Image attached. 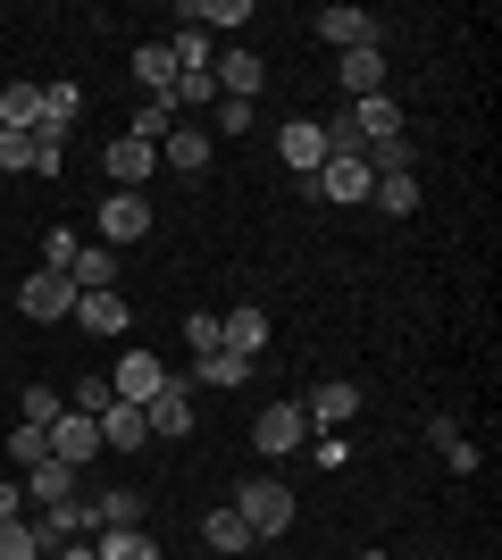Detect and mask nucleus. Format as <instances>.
<instances>
[{
    "instance_id": "39448f33",
    "label": "nucleus",
    "mask_w": 502,
    "mask_h": 560,
    "mask_svg": "<svg viewBox=\"0 0 502 560\" xmlns=\"http://www.w3.org/2000/svg\"><path fill=\"white\" fill-rule=\"evenodd\" d=\"M101 243H109V252L151 243V201L143 192H109V201H101Z\"/></svg>"
},
{
    "instance_id": "9d476101",
    "label": "nucleus",
    "mask_w": 502,
    "mask_h": 560,
    "mask_svg": "<svg viewBox=\"0 0 502 560\" xmlns=\"http://www.w3.org/2000/svg\"><path fill=\"white\" fill-rule=\"evenodd\" d=\"M84 335H101V343H118L126 327H135V310H126V293H75V310H68Z\"/></svg>"
},
{
    "instance_id": "58836bf2",
    "label": "nucleus",
    "mask_w": 502,
    "mask_h": 560,
    "mask_svg": "<svg viewBox=\"0 0 502 560\" xmlns=\"http://www.w3.org/2000/svg\"><path fill=\"white\" fill-rule=\"evenodd\" d=\"M185 351H192V360L218 351V310H192V318H185Z\"/></svg>"
},
{
    "instance_id": "5701e85b",
    "label": "nucleus",
    "mask_w": 502,
    "mask_h": 560,
    "mask_svg": "<svg viewBox=\"0 0 502 560\" xmlns=\"http://www.w3.org/2000/svg\"><path fill=\"white\" fill-rule=\"evenodd\" d=\"M17 486H25V493H34V502L50 511V502H75V486H84V468H68V460H43V468H25Z\"/></svg>"
},
{
    "instance_id": "ea45409f",
    "label": "nucleus",
    "mask_w": 502,
    "mask_h": 560,
    "mask_svg": "<svg viewBox=\"0 0 502 560\" xmlns=\"http://www.w3.org/2000/svg\"><path fill=\"white\" fill-rule=\"evenodd\" d=\"M0 167H9V176L25 167V176H34V135H0Z\"/></svg>"
},
{
    "instance_id": "37998d69",
    "label": "nucleus",
    "mask_w": 502,
    "mask_h": 560,
    "mask_svg": "<svg viewBox=\"0 0 502 560\" xmlns=\"http://www.w3.org/2000/svg\"><path fill=\"white\" fill-rule=\"evenodd\" d=\"M43 560H101V552H93V536H75V544H59V552H43Z\"/></svg>"
},
{
    "instance_id": "c756f323",
    "label": "nucleus",
    "mask_w": 502,
    "mask_h": 560,
    "mask_svg": "<svg viewBox=\"0 0 502 560\" xmlns=\"http://www.w3.org/2000/svg\"><path fill=\"white\" fill-rule=\"evenodd\" d=\"M167 50H176V75L218 68V50H210V34H201V25H176V34H167Z\"/></svg>"
},
{
    "instance_id": "6e6552de",
    "label": "nucleus",
    "mask_w": 502,
    "mask_h": 560,
    "mask_svg": "<svg viewBox=\"0 0 502 560\" xmlns=\"http://www.w3.org/2000/svg\"><path fill=\"white\" fill-rule=\"evenodd\" d=\"M343 117H352V135H360V151H377V142H394V135H402V101H394V93L343 101Z\"/></svg>"
},
{
    "instance_id": "f704fd0d",
    "label": "nucleus",
    "mask_w": 502,
    "mask_h": 560,
    "mask_svg": "<svg viewBox=\"0 0 502 560\" xmlns=\"http://www.w3.org/2000/svg\"><path fill=\"white\" fill-rule=\"evenodd\" d=\"M75 252H84V234H75V226H50V234H43V268H50V277H68Z\"/></svg>"
},
{
    "instance_id": "72a5a7b5",
    "label": "nucleus",
    "mask_w": 502,
    "mask_h": 560,
    "mask_svg": "<svg viewBox=\"0 0 502 560\" xmlns=\"http://www.w3.org/2000/svg\"><path fill=\"white\" fill-rule=\"evenodd\" d=\"M93 502H101V527H143V493H135V486L93 493Z\"/></svg>"
},
{
    "instance_id": "f257e3e1",
    "label": "nucleus",
    "mask_w": 502,
    "mask_h": 560,
    "mask_svg": "<svg viewBox=\"0 0 502 560\" xmlns=\"http://www.w3.org/2000/svg\"><path fill=\"white\" fill-rule=\"evenodd\" d=\"M235 511H243V527L268 544V536H285V527H293V486H277V477H243Z\"/></svg>"
},
{
    "instance_id": "a211bd4d",
    "label": "nucleus",
    "mask_w": 502,
    "mask_h": 560,
    "mask_svg": "<svg viewBox=\"0 0 502 560\" xmlns=\"http://www.w3.org/2000/svg\"><path fill=\"white\" fill-rule=\"evenodd\" d=\"M210 75H218V101H252L268 84V59H260V50H226Z\"/></svg>"
},
{
    "instance_id": "423d86ee",
    "label": "nucleus",
    "mask_w": 502,
    "mask_h": 560,
    "mask_svg": "<svg viewBox=\"0 0 502 560\" xmlns=\"http://www.w3.org/2000/svg\"><path fill=\"white\" fill-rule=\"evenodd\" d=\"M43 435H50V460H68V468H93L101 452H109V444H101V427L84 419V410H59Z\"/></svg>"
},
{
    "instance_id": "a878e982",
    "label": "nucleus",
    "mask_w": 502,
    "mask_h": 560,
    "mask_svg": "<svg viewBox=\"0 0 502 560\" xmlns=\"http://www.w3.org/2000/svg\"><path fill=\"white\" fill-rule=\"evenodd\" d=\"M93 552L101 560H160V536H151V527H101Z\"/></svg>"
},
{
    "instance_id": "393cba45",
    "label": "nucleus",
    "mask_w": 502,
    "mask_h": 560,
    "mask_svg": "<svg viewBox=\"0 0 502 560\" xmlns=\"http://www.w3.org/2000/svg\"><path fill=\"white\" fill-rule=\"evenodd\" d=\"M43 126V84H9L0 93V135H34Z\"/></svg>"
},
{
    "instance_id": "2eb2a0df",
    "label": "nucleus",
    "mask_w": 502,
    "mask_h": 560,
    "mask_svg": "<svg viewBox=\"0 0 502 560\" xmlns=\"http://www.w3.org/2000/svg\"><path fill=\"white\" fill-rule=\"evenodd\" d=\"M335 93H343V101L385 93V43L377 50H343V59H335Z\"/></svg>"
},
{
    "instance_id": "f03ea898",
    "label": "nucleus",
    "mask_w": 502,
    "mask_h": 560,
    "mask_svg": "<svg viewBox=\"0 0 502 560\" xmlns=\"http://www.w3.org/2000/svg\"><path fill=\"white\" fill-rule=\"evenodd\" d=\"M311 435H318V427H311V410H302V401H268L260 419H252V444H260L268 460H285V452H302Z\"/></svg>"
},
{
    "instance_id": "bb28decb",
    "label": "nucleus",
    "mask_w": 502,
    "mask_h": 560,
    "mask_svg": "<svg viewBox=\"0 0 502 560\" xmlns=\"http://www.w3.org/2000/svg\"><path fill=\"white\" fill-rule=\"evenodd\" d=\"M428 444L444 452V468H453V477H478V444L460 435V419H435V427H428Z\"/></svg>"
},
{
    "instance_id": "1a4fd4ad",
    "label": "nucleus",
    "mask_w": 502,
    "mask_h": 560,
    "mask_svg": "<svg viewBox=\"0 0 502 560\" xmlns=\"http://www.w3.org/2000/svg\"><path fill=\"white\" fill-rule=\"evenodd\" d=\"M277 160H285L302 185H318V167H327V135H318V117H293L285 135H277Z\"/></svg>"
},
{
    "instance_id": "c85d7f7f",
    "label": "nucleus",
    "mask_w": 502,
    "mask_h": 560,
    "mask_svg": "<svg viewBox=\"0 0 502 560\" xmlns=\"http://www.w3.org/2000/svg\"><path fill=\"white\" fill-rule=\"evenodd\" d=\"M126 135H135V142H151V151H160V142L176 135V101H167V93H151L143 109H135V126H126Z\"/></svg>"
},
{
    "instance_id": "7ed1b4c3",
    "label": "nucleus",
    "mask_w": 502,
    "mask_h": 560,
    "mask_svg": "<svg viewBox=\"0 0 502 560\" xmlns=\"http://www.w3.org/2000/svg\"><path fill=\"white\" fill-rule=\"evenodd\" d=\"M311 34H318V43H335V59H343V50H377V43H385V25L369 18V9H343V0H335V9H318Z\"/></svg>"
},
{
    "instance_id": "2f4dec72",
    "label": "nucleus",
    "mask_w": 502,
    "mask_h": 560,
    "mask_svg": "<svg viewBox=\"0 0 502 560\" xmlns=\"http://www.w3.org/2000/svg\"><path fill=\"white\" fill-rule=\"evenodd\" d=\"M369 201H377L385 218H410V210H419V176H377V192H369Z\"/></svg>"
},
{
    "instance_id": "ddd939ff",
    "label": "nucleus",
    "mask_w": 502,
    "mask_h": 560,
    "mask_svg": "<svg viewBox=\"0 0 502 560\" xmlns=\"http://www.w3.org/2000/svg\"><path fill=\"white\" fill-rule=\"evenodd\" d=\"M160 385H167V369L151 360V351H118V369H109V394H118V401H135V410H143Z\"/></svg>"
},
{
    "instance_id": "cd10ccee",
    "label": "nucleus",
    "mask_w": 502,
    "mask_h": 560,
    "mask_svg": "<svg viewBox=\"0 0 502 560\" xmlns=\"http://www.w3.org/2000/svg\"><path fill=\"white\" fill-rule=\"evenodd\" d=\"M135 84H143V93H176V50L143 43V50H135Z\"/></svg>"
},
{
    "instance_id": "4be33fe9",
    "label": "nucleus",
    "mask_w": 502,
    "mask_h": 560,
    "mask_svg": "<svg viewBox=\"0 0 502 560\" xmlns=\"http://www.w3.org/2000/svg\"><path fill=\"white\" fill-rule=\"evenodd\" d=\"M68 284L75 293H118V252H109V243H84L75 268H68Z\"/></svg>"
},
{
    "instance_id": "f8f14e48",
    "label": "nucleus",
    "mask_w": 502,
    "mask_h": 560,
    "mask_svg": "<svg viewBox=\"0 0 502 560\" xmlns=\"http://www.w3.org/2000/svg\"><path fill=\"white\" fill-rule=\"evenodd\" d=\"M143 419H151V435H167V444H176V435H192V385H185V376H167L160 394L143 401Z\"/></svg>"
},
{
    "instance_id": "0eeeda50",
    "label": "nucleus",
    "mask_w": 502,
    "mask_h": 560,
    "mask_svg": "<svg viewBox=\"0 0 502 560\" xmlns=\"http://www.w3.org/2000/svg\"><path fill=\"white\" fill-rule=\"evenodd\" d=\"M17 310L34 318V327H59V318L75 310V284H68V277H50V268H34V277L17 284Z\"/></svg>"
},
{
    "instance_id": "aec40b11",
    "label": "nucleus",
    "mask_w": 502,
    "mask_h": 560,
    "mask_svg": "<svg viewBox=\"0 0 502 560\" xmlns=\"http://www.w3.org/2000/svg\"><path fill=\"white\" fill-rule=\"evenodd\" d=\"M201 544H210L218 560H243V552H252V544H260V536L243 527V511H235V502H218V511L201 518Z\"/></svg>"
},
{
    "instance_id": "c9c22d12",
    "label": "nucleus",
    "mask_w": 502,
    "mask_h": 560,
    "mask_svg": "<svg viewBox=\"0 0 502 560\" xmlns=\"http://www.w3.org/2000/svg\"><path fill=\"white\" fill-rule=\"evenodd\" d=\"M9 460H17V477H25V468H43L50 460V435H43V427H9Z\"/></svg>"
},
{
    "instance_id": "c03bdc74",
    "label": "nucleus",
    "mask_w": 502,
    "mask_h": 560,
    "mask_svg": "<svg viewBox=\"0 0 502 560\" xmlns=\"http://www.w3.org/2000/svg\"><path fill=\"white\" fill-rule=\"evenodd\" d=\"M360 560H394V552H360Z\"/></svg>"
},
{
    "instance_id": "dca6fc26",
    "label": "nucleus",
    "mask_w": 502,
    "mask_h": 560,
    "mask_svg": "<svg viewBox=\"0 0 502 560\" xmlns=\"http://www.w3.org/2000/svg\"><path fill=\"white\" fill-rule=\"evenodd\" d=\"M218 343L243 351V360H260V351H268V310L260 302H235L226 318H218Z\"/></svg>"
},
{
    "instance_id": "9b49d317",
    "label": "nucleus",
    "mask_w": 502,
    "mask_h": 560,
    "mask_svg": "<svg viewBox=\"0 0 502 560\" xmlns=\"http://www.w3.org/2000/svg\"><path fill=\"white\" fill-rule=\"evenodd\" d=\"M101 167H109V185H118V192H143L151 167H160V151H151V142H135V135H118L109 151H101Z\"/></svg>"
},
{
    "instance_id": "79ce46f5",
    "label": "nucleus",
    "mask_w": 502,
    "mask_h": 560,
    "mask_svg": "<svg viewBox=\"0 0 502 560\" xmlns=\"http://www.w3.org/2000/svg\"><path fill=\"white\" fill-rule=\"evenodd\" d=\"M218 135H252V101H218Z\"/></svg>"
},
{
    "instance_id": "473e14b6",
    "label": "nucleus",
    "mask_w": 502,
    "mask_h": 560,
    "mask_svg": "<svg viewBox=\"0 0 502 560\" xmlns=\"http://www.w3.org/2000/svg\"><path fill=\"white\" fill-rule=\"evenodd\" d=\"M59 410H68V394H50V385H25L17 394V427H50Z\"/></svg>"
},
{
    "instance_id": "4468645a",
    "label": "nucleus",
    "mask_w": 502,
    "mask_h": 560,
    "mask_svg": "<svg viewBox=\"0 0 502 560\" xmlns=\"http://www.w3.org/2000/svg\"><path fill=\"white\" fill-rule=\"evenodd\" d=\"M243 376H252V360L218 343V351H201V360H192V369H185V385H192V394H235Z\"/></svg>"
},
{
    "instance_id": "4c0bfd02",
    "label": "nucleus",
    "mask_w": 502,
    "mask_h": 560,
    "mask_svg": "<svg viewBox=\"0 0 502 560\" xmlns=\"http://www.w3.org/2000/svg\"><path fill=\"white\" fill-rule=\"evenodd\" d=\"M109 376H75V394H68V410H84V419H101V410H109Z\"/></svg>"
},
{
    "instance_id": "412c9836",
    "label": "nucleus",
    "mask_w": 502,
    "mask_h": 560,
    "mask_svg": "<svg viewBox=\"0 0 502 560\" xmlns=\"http://www.w3.org/2000/svg\"><path fill=\"white\" fill-rule=\"evenodd\" d=\"M93 427H101V444H109V452H143V444H151V419L135 410V401H109Z\"/></svg>"
},
{
    "instance_id": "f3484780",
    "label": "nucleus",
    "mask_w": 502,
    "mask_h": 560,
    "mask_svg": "<svg viewBox=\"0 0 502 560\" xmlns=\"http://www.w3.org/2000/svg\"><path fill=\"white\" fill-rule=\"evenodd\" d=\"M302 410H311V427H352L360 419V385H352V376H327V385H311Z\"/></svg>"
},
{
    "instance_id": "b1692460",
    "label": "nucleus",
    "mask_w": 502,
    "mask_h": 560,
    "mask_svg": "<svg viewBox=\"0 0 502 560\" xmlns=\"http://www.w3.org/2000/svg\"><path fill=\"white\" fill-rule=\"evenodd\" d=\"M210 160H218V151H210V135H201V126H176V135L160 142V167H176V176H201Z\"/></svg>"
},
{
    "instance_id": "7c9ffc66",
    "label": "nucleus",
    "mask_w": 502,
    "mask_h": 560,
    "mask_svg": "<svg viewBox=\"0 0 502 560\" xmlns=\"http://www.w3.org/2000/svg\"><path fill=\"white\" fill-rule=\"evenodd\" d=\"M185 18L210 34V25H252V0H185Z\"/></svg>"
},
{
    "instance_id": "a19ab883",
    "label": "nucleus",
    "mask_w": 502,
    "mask_h": 560,
    "mask_svg": "<svg viewBox=\"0 0 502 560\" xmlns=\"http://www.w3.org/2000/svg\"><path fill=\"white\" fill-rule=\"evenodd\" d=\"M167 101H176V109H185V101H218V75L210 68H201V75H176V93H167Z\"/></svg>"
},
{
    "instance_id": "20e7f679",
    "label": "nucleus",
    "mask_w": 502,
    "mask_h": 560,
    "mask_svg": "<svg viewBox=\"0 0 502 560\" xmlns=\"http://www.w3.org/2000/svg\"><path fill=\"white\" fill-rule=\"evenodd\" d=\"M369 192H377V167H369V160L352 151V160H327V167H318L311 201H335V210H360Z\"/></svg>"
},
{
    "instance_id": "6ab92c4d",
    "label": "nucleus",
    "mask_w": 502,
    "mask_h": 560,
    "mask_svg": "<svg viewBox=\"0 0 502 560\" xmlns=\"http://www.w3.org/2000/svg\"><path fill=\"white\" fill-rule=\"evenodd\" d=\"M75 109H84V84H68V75L43 84V126H34V135H43V142H68L75 135Z\"/></svg>"
},
{
    "instance_id": "e433bc0d",
    "label": "nucleus",
    "mask_w": 502,
    "mask_h": 560,
    "mask_svg": "<svg viewBox=\"0 0 502 560\" xmlns=\"http://www.w3.org/2000/svg\"><path fill=\"white\" fill-rule=\"evenodd\" d=\"M0 560H43V536L25 518H0Z\"/></svg>"
}]
</instances>
